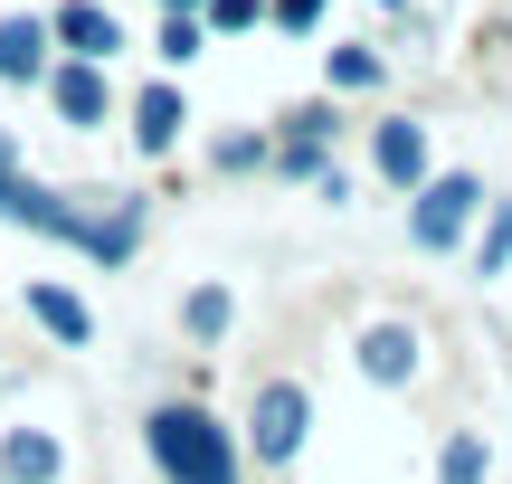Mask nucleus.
Listing matches in <instances>:
<instances>
[{
  "label": "nucleus",
  "instance_id": "f257e3e1",
  "mask_svg": "<svg viewBox=\"0 0 512 484\" xmlns=\"http://www.w3.org/2000/svg\"><path fill=\"white\" fill-rule=\"evenodd\" d=\"M143 447H152V466H162L171 484H238V456H228L219 418L190 409V399H171V409L143 418Z\"/></svg>",
  "mask_w": 512,
  "mask_h": 484
},
{
  "label": "nucleus",
  "instance_id": "f03ea898",
  "mask_svg": "<svg viewBox=\"0 0 512 484\" xmlns=\"http://www.w3.org/2000/svg\"><path fill=\"white\" fill-rule=\"evenodd\" d=\"M475 200H484V190L465 181V171L427 181V190H418V219H408V228H418V247H456L465 228H475Z\"/></svg>",
  "mask_w": 512,
  "mask_h": 484
},
{
  "label": "nucleus",
  "instance_id": "7ed1b4c3",
  "mask_svg": "<svg viewBox=\"0 0 512 484\" xmlns=\"http://www.w3.org/2000/svg\"><path fill=\"white\" fill-rule=\"evenodd\" d=\"M247 447L266 456V466H285V456L304 447V390H294V380H266V390H256V428H247Z\"/></svg>",
  "mask_w": 512,
  "mask_h": 484
},
{
  "label": "nucleus",
  "instance_id": "20e7f679",
  "mask_svg": "<svg viewBox=\"0 0 512 484\" xmlns=\"http://www.w3.org/2000/svg\"><path fill=\"white\" fill-rule=\"evenodd\" d=\"M57 475H67V447H57L48 428L0 437V484H57Z\"/></svg>",
  "mask_w": 512,
  "mask_h": 484
},
{
  "label": "nucleus",
  "instance_id": "39448f33",
  "mask_svg": "<svg viewBox=\"0 0 512 484\" xmlns=\"http://www.w3.org/2000/svg\"><path fill=\"white\" fill-rule=\"evenodd\" d=\"M48 38H57L67 57H86V67H95V57H114V19L95 10V0H67V10L48 19Z\"/></svg>",
  "mask_w": 512,
  "mask_h": 484
},
{
  "label": "nucleus",
  "instance_id": "423d86ee",
  "mask_svg": "<svg viewBox=\"0 0 512 484\" xmlns=\"http://www.w3.org/2000/svg\"><path fill=\"white\" fill-rule=\"evenodd\" d=\"M370 162H380L389 181H427V133L418 124H380L370 133Z\"/></svg>",
  "mask_w": 512,
  "mask_h": 484
},
{
  "label": "nucleus",
  "instance_id": "0eeeda50",
  "mask_svg": "<svg viewBox=\"0 0 512 484\" xmlns=\"http://www.w3.org/2000/svg\"><path fill=\"white\" fill-rule=\"evenodd\" d=\"M48 95H57V114H67V124H95V114H105V76H95L86 57H76V67H57Z\"/></svg>",
  "mask_w": 512,
  "mask_h": 484
},
{
  "label": "nucleus",
  "instance_id": "6e6552de",
  "mask_svg": "<svg viewBox=\"0 0 512 484\" xmlns=\"http://www.w3.org/2000/svg\"><path fill=\"white\" fill-rule=\"evenodd\" d=\"M38 48H48L38 19H0V76H10V86H29V76H38Z\"/></svg>",
  "mask_w": 512,
  "mask_h": 484
},
{
  "label": "nucleus",
  "instance_id": "1a4fd4ad",
  "mask_svg": "<svg viewBox=\"0 0 512 484\" xmlns=\"http://www.w3.org/2000/svg\"><path fill=\"white\" fill-rule=\"evenodd\" d=\"M133 133H143V152H162L171 133H181V95H171V86H143V95H133Z\"/></svg>",
  "mask_w": 512,
  "mask_h": 484
},
{
  "label": "nucleus",
  "instance_id": "9d476101",
  "mask_svg": "<svg viewBox=\"0 0 512 484\" xmlns=\"http://www.w3.org/2000/svg\"><path fill=\"white\" fill-rule=\"evenodd\" d=\"M29 314L48 323V333H67V342H86V333H95V323H86V304H76L67 285H29Z\"/></svg>",
  "mask_w": 512,
  "mask_h": 484
},
{
  "label": "nucleus",
  "instance_id": "9b49d317",
  "mask_svg": "<svg viewBox=\"0 0 512 484\" xmlns=\"http://www.w3.org/2000/svg\"><path fill=\"white\" fill-rule=\"evenodd\" d=\"M181 323H190L200 342H219V333H228V295H219V285H200V295L181 304Z\"/></svg>",
  "mask_w": 512,
  "mask_h": 484
},
{
  "label": "nucleus",
  "instance_id": "f8f14e48",
  "mask_svg": "<svg viewBox=\"0 0 512 484\" xmlns=\"http://www.w3.org/2000/svg\"><path fill=\"white\" fill-rule=\"evenodd\" d=\"M437 484H484V447H475V437H446V466H437Z\"/></svg>",
  "mask_w": 512,
  "mask_h": 484
},
{
  "label": "nucleus",
  "instance_id": "ddd939ff",
  "mask_svg": "<svg viewBox=\"0 0 512 484\" xmlns=\"http://www.w3.org/2000/svg\"><path fill=\"white\" fill-rule=\"evenodd\" d=\"M370 76H380V57H370V48H342V57H332V86H370Z\"/></svg>",
  "mask_w": 512,
  "mask_h": 484
},
{
  "label": "nucleus",
  "instance_id": "4468645a",
  "mask_svg": "<svg viewBox=\"0 0 512 484\" xmlns=\"http://www.w3.org/2000/svg\"><path fill=\"white\" fill-rule=\"evenodd\" d=\"M209 19H219V29H256V19H266V0H209Z\"/></svg>",
  "mask_w": 512,
  "mask_h": 484
},
{
  "label": "nucleus",
  "instance_id": "2eb2a0df",
  "mask_svg": "<svg viewBox=\"0 0 512 484\" xmlns=\"http://www.w3.org/2000/svg\"><path fill=\"white\" fill-rule=\"evenodd\" d=\"M484 266H512V209L494 219V238H484Z\"/></svg>",
  "mask_w": 512,
  "mask_h": 484
},
{
  "label": "nucleus",
  "instance_id": "dca6fc26",
  "mask_svg": "<svg viewBox=\"0 0 512 484\" xmlns=\"http://www.w3.org/2000/svg\"><path fill=\"white\" fill-rule=\"evenodd\" d=\"M275 19H285V29H313V19H323V0H275Z\"/></svg>",
  "mask_w": 512,
  "mask_h": 484
},
{
  "label": "nucleus",
  "instance_id": "f3484780",
  "mask_svg": "<svg viewBox=\"0 0 512 484\" xmlns=\"http://www.w3.org/2000/svg\"><path fill=\"white\" fill-rule=\"evenodd\" d=\"M171 10H190V0H171Z\"/></svg>",
  "mask_w": 512,
  "mask_h": 484
}]
</instances>
